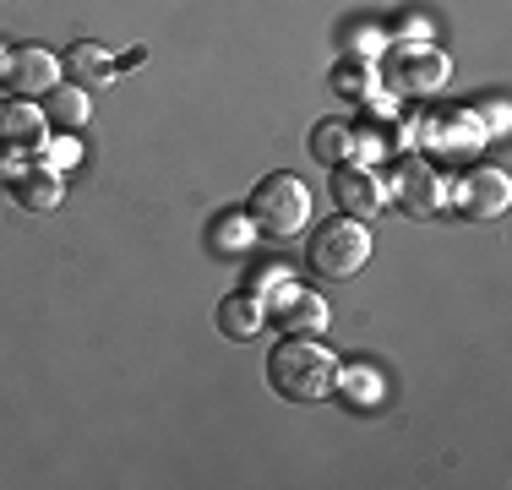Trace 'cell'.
<instances>
[{
	"mask_svg": "<svg viewBox=\"0 0 512 490\" xmlns=\"http://www.w3.org/2000/svg\"><path fill=\"white\" fill-rule=\"evenodd\" d=\"M333 392L344 403H355V409H376V403H382V376H376L371 365H338Z\"/></svg>",
	"mask_w": 512,
	"mask_h": 490,
	"instance_id": "ac0fdd59",
	"label": "cell"
},
{
	"mask_svg": "<svg viewBox=\"0 0 512 490\" xmlns=\"http://www.w3.org/2000/svg\"><path fill=\"white\" fill-rule=\"evenodd\" d=\"M333 202H338V213H349V218H371V213H382V202H387V180L376 175L371 164H360V158L333 164Z\"/></svg>",
	"mask_w": 512,
	"mask_h": 490,
	"instance_id": "9c48e42d",
	"label": "cell"
},
{
	"mask_svg": "<svg viewBox=\"0 0 512 490\" xmlns=\"http://www.w3.org/2000/svg\"><path fill=\"white\" fill-rule=\"evenodd\" d=\"M39 109H44V120H50V131H88V120H93V98L88 88H77V82H55L50 93L39 98Z\"/></svg>",
	"mask_w": 512,
	"mask_h": 490,
	"instance_id": "4fadbf2b",
	"label": "cell"
},
{
	"mask_svg": "<svg viewBox=\"0 0 512 490\" xmlns=\"http://www.w3.org/2000/svg\"><path fill=\"white\" fill-rule=\"evenodd\" d=\"M311 186L289 169H273L251 186V202H246V218L256 224V235L267 240H295L311 229Z\"/></svg>",
	"mask_w": 512,
	"mask_h": 490,
	"instance_id": "7a4b0ae2",
	"label": "cell"
},
{
	"mask_svg": "<svg viewBox=\"0 0 512 490\" xmlns=\"http://www.w3.org/2000/svg\"><path fill=\"white\" fill-rule=\"evenodd\" d=\"M447 71H453V60L431 39H387V77H393L398 93L431 98V93H442Z\"/></svg>",
	"mask_w": 512,
	"mask_h": 490,
	"instance_id": "277c9868",
	"label": "cell"
},
{
	"mask_svg": "<svg viewBox=\"0 0 512 490\" xmlns=\"http://www.w3.org/2000/svg\"><path fill=\"white\" fill-rule=\"evenodd\" d=\"M469 109L480 115L485 137H502V131H507V104H502V98H485V104H469Z\"/></svg>",
	"mask_w": 512,
	"mask_h": 490,
	"instance_id": "ffe728a7",
	"label": "cell"
},
{
	"mask_svg": "<svg viewBox=\"0 0 512 490\" xmlns=\"http://www.w3.org/2000/svg\"><path fill=\"white\" fill-rule=\"evenodd\" d=\"M251 240H256V224L246 218V207H235V213H218L213 229H207V245H213V251H224V256H240Z\"/></svg>",
	"mask_w": 512,
	"mask_h": 490,
	"instance_id": "d6986e66",
	"label": "cell"
},
{
	"mask_svg": "<svg viewBox=\"0 0 512 490\" xmlns=\"http://www.w3.org/2000/svg\"><path fill=\"white\" fill-rule=\"evenodd\" d=\"M11 196H17V207H28V213H50V207H60V196H66V175H55V169H44L39 158H33V164L11 180Z\"/></svg>",
	"mask_w": 512,
	"mask_h": 490,
	"instance_id": "9a60e30c",
	"label": "cell"
},
{
	"mask_svg": "<svg viewBox=\"0 0 512 490\" xmlns=\"http://www.w3.org/2000/svg\"><path fill=\"white\" fill-rule=\"evenodd\" d=\"M60 82V55H50L44 44H17L0 60V88L11 98H44Z\"/></svg>",
	"mask_w": 512,
	"mask_h": 490,
	"instance_id": "52a82bcc",
	"label": "cell"
},
{
	"mask_svg": "<svg viewBox=\"0 0 512 490\" xmlns=\"http://www.w3.org/2000/svg\"><path fill=\"white\" fill-rule=\"evenodd\" d=\"M447 202L458 207L463 218H502L507 213V202H512V180L502 175V169H491V164H474V169H463V175L447 186Z\"/></svg>",
	"mask_w": 512,
	"mask_h": 490,
	"instance_id": "8992f818",
	"label": "cell"
},
{
	"mask_svg": "<svg viewBox=\"0 0 512 490\" xmlns=\"http://www.w3.org/2000/svg\"><path fill=\"white\" fill-rule=\"evenodd\" d=\"M60 77H71L77 82V88H109V82H115V55H109L104 44H71L66 55H60Z\"/></svg>",
	"mask_w": 512,
	"mask_h": 490,
	"instance_id": "5bb4252c",
	"label": "cell"
},
{
	"mask_svg": "<svg viewBox=\"0 0 512 490\" xmlns=\"http://www.w3.org/2000/svg\"><path fill=\"white\" fill-rule=\"evenodd\" d=\"M420 137L431 153H447V158H469L474 147L485 142V126L474 109H436V115L420 120Z\"/></svg>",
	"mask_w": 512,
	"mask_h": 490,
	"instance_id": "30bf717a",
	"label": "cell"
},
{
	"mask_svg": "<svg viewBox=\"0 0 512 490\" xmlns=\"http://www.w3.org/2000/svg\"><path fill=\"white\" fill-rule=\"evenodd\" d=\"M371 262V229L365 218H322V224L306 235V267L316 278H355L360 267Z\"/></svg>",
	"mask_w": 512,
	"mask_h": 490,
	"instance_id": "3957f363",
	"label": "cell"
},
{
	"mask_svg": "<svg viewBox=\"0 0 512 490\" xmlns=\"http://www.w3.org/2000/svg\"><path fill=\"white\" fill-rule=\"evenodd\" d=\"M387 196H393L409 218H436L447 207V180H442V169H436V158L404 153V158H398V169H393Z\"/></svg>",
	"mask_w": 512,
	"mask_h": 490,
	"instance_id": "5b68a950",
	"label": "cell"
},
{
	"mask_svg": "<svg viewBox=\"0 0 512 490\" xmlns=\"http://www.w3.org/2000/svg\"><path fill=\"white\" fill-rule=\"evenodd\" d=\"M311 153L316 164H349L355 158V120H322V126L311 131Z\"/></svg>",
	"mask_w": 512,
	"mask_h": 490,
	"instance_id": "e0dca14e",
	"label": "cell"
},
{
	"mask_svg": "<svg viewBox=\"0 0 512 490\" xmlns=\"http://www.w3.org/2000/svg\"><path fill=\"white\" fill-rule=\"evenodd\" d=\"M44 137H50V120H44L39 98H6V104H0V147H6V153L39 158Z\"/></svg>",
	"mask_w": 512,
	"mask_h": 490,
	"instance_id": "8fae6325",
	"label": "cell"
},
{
	"mask_svg": "<svg viewBox=\"0 0 512 490\" xmlns=\"http://www.w3.org/2000/svg\"><path fill=\"white\" fill-rule=\"evenodd\" d=\"M267 322H278L284 333H311V338H322V327L333 322V311H327V300L316 289L306 284H278L273 294H267Z\"/></svg>",
	"mask_w": 512,
	"mask_h": 490,
	"instance_id": "ba28073f",
	"label": "cell"
},
{
	"mask_svg": "<svg viewBox=\"0 0 512 490\" xmlns=\"http://www.w3.org/2000/svg\"><path fill=\"white\" fill-rule=\"evenodd\" d=\"M213 322H218V333H224V338L251 343V338H262V327H267V300L256 289H235V294L218 300Z\"/></svg>",
	"mask_w": 512,
	"mask_h": 490,
	"instance_id": "7c38bea8",
	"label": "cell"
},
{
	"mask_svg": "<svg viewBox=\"0 0 512 490\" xmlns=\"http://www.w3.org/2000/svg\"><path fill=\"white\" fill-rule=\"evenodd\" d=\"M376 88H382V71H376L365 55H349V60H338V66H333V93L349 98V104H365Z\"/></svg>",
	"mask_w": 512,
	"mask_h": 490,
	"instance_id": "2e32d148",
	"label": "cell"
},
{
	"mask_svg": "<svg viewBox=\"0 0 512 490\" xmlns=\"http://www.w3.org/2000/svg\"><path fill=\"white\" fill-rule=\"evenodd\" d=\"M333 376H338L333 349H322V338H311V333H284L267 349V382L289 403L333 398Z\"/></svg>",
	"mask_w": 512,
	"mask_h": 490,
	"instance_id": "6da1fadb",
	"label": "cell"
}]
</instances>
